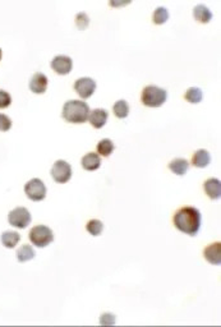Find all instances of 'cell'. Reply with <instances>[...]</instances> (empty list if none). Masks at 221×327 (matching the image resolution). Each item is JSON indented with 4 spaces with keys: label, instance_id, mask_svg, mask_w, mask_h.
I'll return each mask as SVG.
<instances>
[{
    "label": "cell",
    "instance_id": "6",
    "mask_svg": "<svg viewBox=\"0 0 221 327\" xmlns=\"http://www.w3.org/2000/svg\"><path fill=\"white\" fill-rule=\"evenodd\" d=\"M51 176L56 183H67L72 178V166L65 160H56L51 168Z\"/></svg>",
    "mask_w": 221,
    "mask_h": 327
},
{
    "label": "cell",
    "instance_id": "29",
    "mask_svg": "<svg viewBox=\"0 0 221 327\" xmlns=\"http://www.w3.org/2000/svg\"><path fill=\"white\" fill-rule=\"evenodd\" d=\"M0 60H2V49H0Z\"/></svg>",
    "mask_w": 221,
    "mask_h": 327
},
{
    "label": "cell",
    "instance_id": "4",
    "mask_svg": "<svg viewBox=\"0 0 221 327\" xmlns=\"http://www.w3.org/2000/svg\"><path fill=\"white\" fill-rule=\"evenodd\" d=\"M28 239L33 245L39 248H45L54 240L53 230L46 225H36L31 229Z\"/></svg>",
    "mask_w": 221,
    "mask_h": 327
},
{
    "label": "cell",
    "instance_id": "11",
    "mask_svg": "<svg viewBox=\"0 0 221 327\" xmlns=\"http://www.w3.org/2000/svg\"><path fill=\"white\" fill-rule=\"evenodd\" d=\"M107 117H109V113L105 109H93L88 115V122L93 128L100 129L106 124Z\"/></svg>",
    "mask_w": 221,
    "mask_h": 327
},
{
    "label": "cell",
    "instance_id": "27",
    "mask_svg": "<svg viewBox=\"0 0 221 327\" xmlns=\"http://www.w3.org/2000/svg\"><path fill=\"white\" fill-rule=\"evenodd\" d=\"M12 104V97L6 90H0V109H6Z\"/></svg>",
    "mask_w": 221,
    "mask_h": 327
},
{
    "label": "cell",
    "instance_id": "19",
    "mask_svg": "<svg viewBox=\"0 0 221 327\" xmlns=\"http://www.w3.org/2000/svg\"><path fill=\"white\" fill-rule=\"evenodd\" d=\"M16 255H17V260H18L19 262H26V261L35 258L36 252L29 244H23L17 249Z\"/></svg>",
    "mask_w": 221,
    "mask_h": 327
},
{
    "label": "cell",
    "instance_id": "18",
    "mask_svg": "<svg viewBox=\"0 0 221 327\" xmlns=\"http://www.w3.org/2000/svg\"><path fill=\"white\" fill-rule=\"evenodd\" d=\"M19 239H21V235L18 234V232H14V230H6L2 234V243L6 248H14L18 244Z\"/></svg>",
    "mask_w": 221,
    "mask_h": 327
},
{
    "label": "cell",
    "instance_id": "20",
    "mask_svg": "<svg viewBox=\"0 0 221 327\" xmlns=\"http://www.w3.org/2000/svg\"><path fill=\"white\" fill-rule=\"evenodd\" d=\"M114 149H115L114 143H113L112 139H109V138L101 139V141H100L96 146L97 155H99V156H104V157L110 156V155L113 154V151H114Z\"/></svg>",
    "mask_w": 221,
    "mask_h": 327
},
{
    "label": "cell",
    "instance_id": "28",
    "mask_svg": "<svg viewBox=\"0 0 221 327\" xmlns=\"http://www.w3.org/2000/svg\"><path fill=\"white\" fill-rule=\"evenodd\" d=\"M100 323L104 324V326H110V324H114L115 323V316L113 313L101 314V318H100Z\"/></svg>",
    "mask_w": 221,
    "mask_h": 327
},
{
    "label": "cell",
    "instance_id": "26",
    "mask_svg": "<svg viewBox=\"0 0 221 327\" xmlns=\"http://www.w3.org/2000/svg\"><path fill=\"white\" fill-rule=\"evenodd\" d=\"M12 128V120L8 115L0 113V132H8Z\"/></svg>",
    "mask_w": 221,
    "mask_h": 327
},
{
    "label": "cell",
    "instance_id": "22",
    "mask_svg": "<svg viewBox=\"0 0 221 327\" xmlns=\"http://www.w3.org/2000/svg\"><path fill=\"white\" fill-rule=\"evenodd\" d=\"M186 100L191 104H198V102L202 101L203 92L200 87H191L187 90L186 95H184Z\"/></svg>",
    "mask_w": 221,
    "mask_h": 327
},
{
    "label": "cell",
    "instance_id": "7",
    "mask_svg": "<svg viewBox=\"0 0 221 327\" xmlns=\"http://www.w3.org/2000/svg\"><path fill=\"white\" fill-rule=\"evenodd\" d=\"M8 221L14 228L26 229L31 223V213L26 207H16L8 213Z\"/></svg>",
    "mask_w": 221,
    "mask_h": 327
},
{
    "label": "cell",
    "instance_id": "8",
    "mask_svg": "<svg viewBox=\"0 0 221 327\" xmlns=\"http://www.w3.org/2000/svg\"><path fill=\"white\" fill-rule=\"evenodd\" d=\"M75 90L80 95L81 99H88L96 90V82L90 77L78 78L75 82Z\"/></svg>",
    "mask_w": 221,
    "mask_h": 327
},
{
    "label": "cell",
    "instance_id": "16",
    "mask_svg": "<svg viewBox=\"0 0 221 327\" xmlns=\"http://www.w3.org/2000/svg\"><path fill=\"white\" fill-rule=\"evenodd\" d=\"M210 162H211V156L210 154H208L207 150L205 149L197 150L192 157V164L196 166V168H200V169L206 168V166H208Z\"/></svg>",
    "mask_w": 221,
    "mask_h": 327
},
{
    "label": "cell",
    "instance_id": "10",
    "mask_svg": "<svg viewBox=\"0 0 221 327\" xmlns=\"http://www.w3.org/2000/svg\"><path fill=\"white\" fill-rule=\"evenodd\" d=\"M48 77L44 73H35L32 76V78L29 80V90L32 91L33 93H45L46 88H48Z\"/></svg>",
    "mask_w": 221,
    "mask_h": 327
},
{
    "label": "cell",
    "instance_id": "23",
    "mask_svg": "<svg viewBox=\"0 0 221 327\" xmlns=\"http://www.w3.org/2000/svg\"><path fill=\"white\" fill-rule=\"evenodd\" d=\"M102 229H104V224L100 220H97V219H92V220L88 221L87 225H86V230H87L91 235H93V237H97V235L101 234Z\"/></svg>",
    "mask_w": 221,
    "mask_h": 327
},
{
    "label": "cell",
    "instance_id": "14",
    "mask_svg": "<svg viewBox=\"0 0 221 327\" xmlns=\"http://www.w3.org/2000/svg\"><path fill=\"white\" fill-rule=\"evenodd\" d=\"M81 164H82V168L87 171H93L97 170V169L101 166V160H100V156L95 152H88L81 160Z\"/></svg>",
    "mask_w": 221,
    "mask_h": 327
},
{
    "label": "cell",
    "instance_id": "9",
    "mask_svg": "<svg viewBox=\"0 0 221 327\" xmlns=\"http://www.w3.org/2000/svg\"><path fill=\"white\" fill-rule=\"evenodd\" d=\"M51 68L56 75L65 76L72 70L73 61L72 58L67 55H56L55 58L51 60Z\"/></svg>",
    "mask_w": 221,
    "mask_h": 327
},
{
    "label": "cell",
    "instance_id": "15",
    "mask_svg": "<svg viewBox=\"0 0 221 327\" xmlns=\"http://www.w3.org/2000/svg\"><path fill=\"white\" fill-rule=\"evenodd\" d=\"M193 17L197 19L200 23H208L212 19V12L208 9V7H206L205 4H197L193 8Z\"/></svg>",
    "mask_w": 221,
    "mask_h": 327
},
{
    "label": "cell",
    "instance_id": "2",
    "mask_svg": "<svg viewBox=\"0 0 221 327\" xmlns=\"http://www.w3.org/2000/svg\"><path fill=\"white\" fill-rule=\"evenodd\" d=\"M61 115L68 123L73 124H81L88 120L90 115V107L82 100H68L63 106Z\"/></svg>",
    "mask_w": 221,
    "mask_h": 327
},
{
    "label": "cell",
    "instance_id": "12",
    "mask_svg": "<svg viewBox=\"0 0 221 327\" xmlns=\"http://www.w3.org/2000/svg\"><path fill=\"white\" fill-rule=\"evenodd\" d=\"M203 256L207 260V262H210L211 265L218 266L221 264V244L220 242L212 243L208 245L203 252Z\"/></svg>",
    "mask_w": 221,
    "mask_h": 327
},
{
    "label": "cell",
    "instance_id": "17",
    "mask_svg": "<svg viewBox=\"0 0 221 327\" xmlns=\"http://www.w3.org/2000/svg\"><path fill=\"white\" fill-rule=\"evenodd\" d=\"M169 169L176 175H184L189 169V162L186 159H174L169 162Z\"/></svg>",
    "mask_w": 221,
    "mask_h": 327
},
{
    "label": "cell",
    "instance_id": "5",
    "mask_svg": "<svg viewBox=\"0 0 221 327\" xmlns=\"http://www.w3.org/2000/svg\"><path fill=\"white\" fill-rule=\"evenodd\" d=\"M24 193L31 201H43L46 197V187L39 178H33L24 184Z\"/></svg>",
    "mask_w": 221,
    "mask_h": 327
},
{
    "label": "cell",
    "instance_id": "25",
    "mask_svg": "<svg viewBox=\"0 0 221 327\" xmlns=\"http://www.w3.org/2000/svg\"><path fill=\"white\" fill-rule=\"evenodd\" d=\"M76 24L80 29H86L90 24V18H88L87 14L85 12H80V13L76 16Z\"/></svg>",
    "mask_w": 221,
    "mask_h": 327
},
{
    "label": "cell",
    "instance_id": "24",
    "mask_svg": "<svg viewBox=\"0 0 221 327\" xmlns=\"http://www.w3.org/2000/svg\"><path fill=\"white\" fill-rule=\"evenodd\" d=\"M155 24H164L169 19V12L165 7H157L152 16Z\"/></svg>",
    "mask_w": 221,
    "mask_h": 327
},
{
    "label": "cell",
    "instance_id": "3",
    "mask_svg": "<svg viewBox=\"0 0 221 327\" xmlns=\"http://www.w3.org/2000/svg\"><path fill=\"white\" fill-rule=\"evenodd\" d=\"M166 99H168V92L164 88L154 85L146 86L141 95L142 104L149 107L161 106L166 101Z\"/></svg>",
    "mask_w": 221,
    "mask_h": 327
},
{
    "label": "cell",
    "instance_id": "21",
    "mask_svg": "<svg viewBox=\"0 0 221 327\" xmlns=\"http://www.w3.org/2000/svg\"><path fill=\"white\" fill-rule=\"evenodd\" d=\"M113 112H114L115 117L119 118V119H124V118L128 117L129 114V105L125 100H118L117 102L113 106Z\"/></svg>",
    "mask_w": 221,
    "mask_h": 327
},
{
    "label": "cell",
    "instance_id": "1",
    "mask_svg": "<svg viewBox=\"0 0 221 327\" xmlns=\"http://www.w3.org/2000/svg\"><path fill=\"white\" fill-rule=\"evenodd\" d=\"M201 220H202V216H201L200 211L191 206L179 208L173 219L174 226L179 232L191 235V237H195L200 232Z\"/></svg>",
    "mask_w": 221,
    "mask_h": 327
},
{
    "label": "cell",
    "instance_id": "13",
    "mask_svg": "<svg viewBox=\"0 0 221 327\" xmlns=\"http://www.w3.org/2000/svg\"><path fill=\"white\" fill-rule=\"evenodd\" d=\"M206 194L211 200H218L221 196V181L217 178H208L203 184Z\"/></svg>",
    "mask_w": 221,
    "mask_h": 327
}]
</instances>
